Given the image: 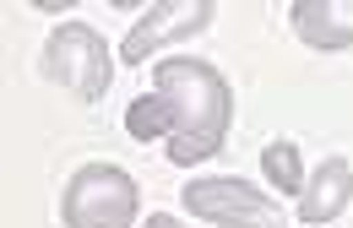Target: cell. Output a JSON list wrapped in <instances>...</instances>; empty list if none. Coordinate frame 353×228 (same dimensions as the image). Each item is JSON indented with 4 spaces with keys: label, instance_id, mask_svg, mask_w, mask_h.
Wrapping results in <instances>:
<instances>
[{
    "label": "cell",
    "instance_id": "1",
    "mask_svg": "<svg viewBox=\"0 0 353 228\" xmlns=\"http://www.w3.org/2000/svg\"><path fill=\"white\" fill-rule=\"evenodd\" d=\"M152 92H163L174 109V136H169L174 163H201L223 147L228 120H234V92L223 82V71H212L207 60L174 54V60H158Z\"/></svg>",
    "mask_w": 353,
    "mask_h": 228
},
{
    "label": "cell",
    "instance_id": "2",
    "mask_svg": "<svg viewBox=\"0 0 353 228\" xmlns=\"http://www.w3.org/2000/svg\"><path fill=\"white\" fill-rule=\"evenodd\" d=\"M136 207H141V185L120 163H88L65 185L60 218L65 228H136Z\"/></svg>",
    "mask_w": 353,
    "mask_h": 228
},
{
    "label": "cell",
    "instance_id": "3",
    "mask_svg": "<svg viewBox=\"0 0 353 228\" xmlns=\"http://www.w3.org/2000/svg\"><path fill=\"white\" fill-rule=\"evenodd\" d=\"M44 76L60 82L71 98L98 103V98L109 92V76H114V54H109V44H103L92 28L60 22V28L49 33V44H44Z\"/></svg>",
    "mask_w": 353,
    "mask_h": 228
},
{
    "label": "cell",
    "instance_id": "4",
    "mask_svg": "<svg viewBox=\"0 0 353 228\" xmlns=\"http://www.w3.org/2000/svg\"><path fill=\"white\" fill-rule=\"evenodd\" d=\"M185 212L201 218V223H218V228H272L277 223V201L261 185L239 180V174L185 185Z\"/></svg>",
    "mask_w": 353,
    "mask_h": 228
},
{
    "label": "cell",
    "instance_id": "5",
    "mask_svg": "<svg viewBox=\"0 0 353 228\" xmlns=\"http://www.w3.org/2000/svg\"><path fill=\"white\" fill-rule=\"evenodd\" d=\"M212 0H158V6H147L141 11V22H136L131 33H125V44H120V60L125 65H141L147 54H158L163 44H179V39H190V33H201L207 22H212Z\"/></svg>",
    "mask_w": 353,
    "mask_h": 228
},
{
    "label": "cell",
    "instance_id": "6",
    "mask_svg": "<svg viewBox=\"0 0 353 228\" xmlns=\"http://www.w3.org/2000/svg\"><path fill=\"white\" fill-rule=\"evenodd\" d=\"M288 17L310 49H353V0H294Z\"/></svg>",
    "mask_w": 353,
    "mask_h": 228
},
{
    "label": "cell",
    "instance_id": "7",
    "mask_svg": "<svg viewBox=\"0 0 353 228\" xmlns=\"http://www.w3.org/2000/svg\"><path fill=\"white\" fill-rule=\"evenodd\" d=\"M353 196V163L348 158H326L315 174L305 180V196H299V218L305 223H332Z\"/></svg>",
    "mask_w": 353,
    "mask_h": 228
},
{
    "label": "cell",
    "instance_id": "8",
    "mask_svg": "<svg viewBox=\"0 0 353 228\" xmlns=\"http://www.w3.org/2000/svg\"><path fill=\"white\" fill-rule=\"evenodd\" d=\"M261 169H266V185H277L283 196H305V158H299V141H266Z\"/></svg>",
    "mask_w": 353,
    "mask_h": 228
},
{
    "label": "cell",
    "instance_id": "9",
    "mask_svg": "<svg viewBox=\"0 0 353 228\" xmlns=\"http://www.w3.org/2000/svg\"><path fill=\"white\" fill-rule=\"evenodd\" d=\"M125 131H131L136 141L174 136V109H169V98H163V92H147V98H136L131 109H125Z\"/></svg>",
    "mask_w": 353,
    "mask_h": 228
},
{
    "label": "cell",
    "instance_id": "10",
    "mask_svg": "<svg viewBox=\"0 0 353 228\" xmlns=\"http://www.w3.org/2000/svg\"><path fill=\"white\" fill-rule=\"evenodd\" d=\"M141 228H179V223H174V212H152V218H147Z\"/></svg>",
    "mask_w": 353,
    "mask_h": 228
}]
</instances>
